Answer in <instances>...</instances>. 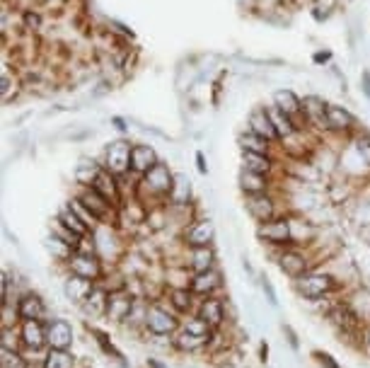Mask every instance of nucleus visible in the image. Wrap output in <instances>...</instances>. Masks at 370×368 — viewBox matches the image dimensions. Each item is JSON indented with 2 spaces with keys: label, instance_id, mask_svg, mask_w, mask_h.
Here are the masks:
<instances>
[{
  "label": "nucleus",
  "instance_id": "obj_1",
  "mask_svg": "<svg viewBox=\"0 0 370 368\" xmlns=\"http://www.w3.org/2000/svg\"><path fill=\"white\" fill-rule=\"evenodd\" d=\"M293 288L303 301L317 303V301H322V298H329L337 291H341V281L329 269H312V271H307L305 276L295 279Z\"/></svg>",
  "mask_w": 370,
  "mask_h": 368
},
{
  "label": "nucleus",
  "instance_id": "obj_2",
  "mask_svg": "<svg viewBox=\"0 0 370 368\" xmlns=\"http://www.w3.org/2000/svg\"><path fill=\"white\" fill-rule=\"evenodd\" d=\"M179 327H181V315L165 301V296L157 298V301H150L148 318H145V335L174 337L179 332Z\"/></svg>",
  "mask_w": 370,
  "mask_h": 368
},
{
  "label": "nucleus",
  "instance_id": "obj_3",
  "mask_svg": "<svg viewBox=\"0 0 370 368\" xmlns=\"http://www.w3.org/2000/svg\"><path fill=\"white\" fill-rule=\"evenodd\" d=\"M174 184V172L167 167V162H157L150 172H145L141 177V184H138V199L145 201V196H153L157 203H165L169 196V189Z\"/></svg>",
  "mask_w": 370,
  "mask_h": 368
},
{
  "label": "nucleus",
  "instance_id": "obj_4",
  "mask_svg": "<svg viewBox=\"0 0 370 368\" xmlns=\"http://www.w3.org/2000/svg\"><path fill=\"white\" fill-rule=\"evenodd\" d=\"M66 271L68 274L83 276L88 281H95V284H102L107 276V262L97 252L76 250V254L66 262Z\"/></svg>",
  "mask_w": 370,
  "mask_h": 368
},
{
  "label": "nucleus",
  "instance_id": "obj_5",
  "mask_svg": "<svg viewBox=\"0 0 370 368\" xmlns=\"http://www.w3.org/2000/svg\"><path fill=\"white\" fill-rule=\"evenodd\" d=\"M274 259H276L278 269L283 271V276H288L290 281L300 279V276H305L307 271L317 269L315 267L317 262L307 252H303V247H283V250H276Z\"/></svg>",
  "mask_w": 370,
  "mask_h": 368
},
{
  "label": "nucleus",
  "instance_id": "obj_6",
  "mask_svg": "<svg viewBox=\"0 0 370 368\" xmlns=\"http://www.w3.org/2000/svg\"><path fill=\"white\" fill-rule=\"evenodd\" d=\"M257 240L261 242V245L274 247V250H283V247H293L288 213H283V216L269 220V223H259V225H257Z\"/></svg>",
  "mask_w": 370,
  "mask_h": 368
},
{
  "label": "nucleus",
  "instance_id": "obj_7",
  "mask_svg": "<svg viewBox=\"0 0 370 368\" xmlns=\"http://www.w3.org/2000/svg\"><path fill=\"white\" fill-rule=\"evenodd\" d=\"M76 196L90 208V211L95 213L97 218L102 220V223L114 225V228H117V223H119V206H114L109 199H105V196H102L100 191L95 189V186H78V194Z\"/></svg>",
  "mask_w": 370,
  "mask_h": 368
},
{
  "label": "nucleus",
  "instance_id": "obj_8",
  "mask_svg": "<svg viewBox=\"0 0 370 368\" xmlns=\"http://www.w3.org/2000/svg\"><path fill=\"white\" fill-rule=\"evenodd\" d=\"M133 305H136V296L129 291V286L114 288V291H109V303H107V318L105 320L112 322V325H117V327H124V322L129 320Z\"/></svg>",
  "mask_w": 370,
  "mask_h": 368
},
{
  "label": "nucleus",
  "instance_id": "obj_9",
  "mask_svg": "<svg viewBox=\"0 0 370 368\" xmlns=\"http://www.w3.org/2000/svg\"><path fill=\"white\" fill-rule=\"evenodd\" d=\"M179 240L184 242V247H208V245H215V225H213V220L196 216L184 230H181Z\"/></svg>",
  "mask_w": 370,
  "mask_h": 368
},
{
  "label": "nucleus",
  "instance_id": "obj_10",
  "mask_svg": "<svg viewBox=\"0 0 370 368\" xmlns=\"http://www.w3.org/2000/svg\"><path fill=\"white\" fill-rule=\"evenodd\" d=\"M131 148L133 146L129 141H114V143H107L105 148V158H102V167L114 172L117 177H124V174L131 172Z\"/></svg>",
  "mask_w": 370,
  "mask_h": 368
},
{
  "label": "nucleus",
  "instance_id": "obj_11",
  "mask_svg": "<svg viewBox=\"0 0 370 368\" xmlns=\"http://www.w3.org/2000/svg\"><path fill=\"white\" fill-rule=\"evenodd\" d=\"M227 298L223 296H206L198 298L196 303V315L201 318L210 330H223L227 325V308H225Z\"/></svg>",
  "mask_w": 370,
  "mask_h": 368
},
{
  "label": "nucleus",
  "instance_id": "obj_12",
  "mask_svg": "<svg viewBox=\"0 0 370 368\" xmlns=\"http://www.w3.org/2000/svg\"><path fill=\"white\" fill-rule=\"evenodd\" d=\"M244 208H247L249 218H252L257 225L269 223V220L283 216V213H278V201H276L274 191H269V194L244 196Z\"/></svg>",
  "mask_w": 370,
  "mask_h": 368
},
{
  "label": "nucleus",
  "instance_id": "obj_13",
  "mask_svg": "<svg viewBox=\"0 0 370 368\" xmlns=\"http://www.w3.org/2000/svg\"><path fill=\"white\" fill-rule=\"evenodd\" d=\"M191 291L196 298H206V296H220V291L225 288V276L220 267H213L208 271H198L191 276Z\"/></svg>",
  "mask_w": 370,
  "mask_h": 368
},
{
  "label": "nucleus",
  "instance_id": "obj_14",
  "mask_svg": "<svg viewBox=\"0 0 370 368\" xmlns=\"http://www.w3.org/2000/svg\"><path fill=\"white\" fill-rule=\"evenodd\" d=\"M47 342L49 349H71L76 344V327L66 318H51L47 320Z\"/></svg>",
  "mask_w": 370,
  "mask_h": 368
},
{
  "label": "nucleus",
  "instance_id": "obj_15",
  "mask_svg": "<svg viewBox=\"0 0 370 368\" xmlns=\"http://www.w3.org/2000/svg\"><path fill=\"white\" fill-rule=\"evenodd\" d=\"M17 313H20V320H49V303L47 298L39 291H25L20 298H17Z\"/></svg>",
  "mask_w": 370,
  "mask_h": 368
},
{
  "label": "nucleus",
  "instance_id": "obj_16",
  "mask_svg": "<svg viewBox=\"0 0 370 368\" xmlns=\"http://www.w3.org/2000/svg\"><path fill=\"white\" fill-rule=\"evenodd\" d=\"M95 281H88V279H83V276H76V274H68L66 271V276H64V296H66V301L71 303V305H76L78 310H80V305L88 301L90 298V293L95 291Z\"/></svg>",
  "mask_w": 370,
  "mask_h": 368
},
{
  "label": "nucleus",
  "instance_id": "obj_17",
  "mask_svg": "<svg viewBox=\"0 0 370 368\" xmlns=\"http://www.w3.org/2000/svg\"><path fill=\"white\" fill-rule=\"evenodd\" d=\"M184 264L193 271V274L218 267V252H215V245H208V247H184Z\"/></svg>",
  "mask_w": 370,
  "mask_h": 368
},
{
  "label": "nucleus",
  "instance_id": "obj_18",
  "mask_svg": "<svg viewBox=\"0 0 370 368\" xmlns=\"http://www.w3.org/2000/svg\"><path fill=\"white\" fill-rule=\"evenodd\" d=\"M20 337H22V349H49L47 320H22Z\"/></svg>",
  "mask_w": 370,
  "mask_h": 368
},
{
  "label": "nucleus",
  "instance_id": "obj_19",
  "mask_svg": "<svg viewBox=\"0 0 370 368\" xmlns=\"http://www.w3.org/2000/svg\"><path fill=\"white\" fill-rule=\"evenodd\" d=\"M303 112L310 121L312 131L317 133H332L329 131V121H327V102L320 100L317 95H307L303 97Z\"/></svg>",
  "mask_w": 370,
  "mask_h": 368
},
{
  "label": "nucleus",
  "instance_id": "obj_20",
  "mask_svg": "<svg viewBox=\"0 0 370 368\" xmlns=\"http://www.w3.org/2000/svg\"><path fill=\"white\" fill-rule=\"evenodd\" d=\"M237 184H240V191L244 196H254V194H269V191H274L276 182H274V177H269V174L249 172V170L240 167Z\"/></svg>",
  "mask_w": 370,
  "mask_h": 368
},
{
  "label": "nucleus",
  "instance_id": "obj_21",
  "mask_svg": "<svg viewBox=\"0 0 370 368\" xmlns=\"http://www.w3.org/2000/svg\"><path fill=\"white\" fill-rule=\"evenodd\" d=\"M327 121H329V131L337 136H349V133H358L356 126V117L351 114L346 107L339 105H327Z\"/></svg>",
  "mask_w": 370,
  "mask_h": 368
},
{
  "label": "nucleus",
  "instance_id": "obj_22",
  "mask_svg": "<svg viewBox=\"0 0 370 368\" xmlns=\"http://www.w3.org/2000/svg\"><path fill=\"white\" fill-rule=\"evenodd\" d=\"M157 162H160V155H157L153 146L133 143V148H131V172H133L136 177H143V174L150 172Z\"/></svg>",
  "mask_w": 370,
  "mask_h": 368
},
{
  "label": "nucleus",
  "instance_id": "obj_23",
  "mask_svg": "<svg viewBox=\"0 0 370 368\" xmlns=\"http://www.w3.org/2000/svg\"><path fill=\"white\" fill-rule=\"evenodd\" d=\"M290 218V237H293V247H310L320 237V228L310 223L303 216H288Z\"/></svg>",
  "mask_w": 370,
  "mask_h": 368
},
{
  "label": "nucleus",
  "instance_id": "obj_24",
  "mask_svg": "<svg viewBox=\"0 0 370 368\" xmlns=\"http://www.w3.org/2000/svg\"><path fill=\"white\" fill-rule=\"evenodd\" d=\"M247 129L249 131H254V133H259L261 138L271 141V143H281L278 131H276L274 121H271L269 112H266V107H257V109L247 117Z\"/></svg>",
  "mask_w": 370,
  "mask_h": 368
},
{
  "label": "nucleus",
  "instance_id": "obj_25",
  "mask_svg": "<svg viewBox=\"0 0 370 368\" xmlns=\"http://www.w3.org/2000/svg\"><path fill=\"white\" fill-rule=\"evenodd\" d=\"M107 303H109V288L97 284L95 291L90 293L88 301L80 305V313L88 320H105L107 318Z\"/></svg>",
  "mask_w": 370,
  "mask_h": 368
},
{
  "label": "nucleus",
  "instance_id": "obj_26",
  "mask_svg": "<svg viewBox=\"0 0 370 368\" xmlns=\"http://www.w3.org/2000/svg\"><path fill=\"white\" fill-rule=\"evenodd\" d=\"M165 301H167L181 315V318H184V315L196 313L198 298L193 296L191 288H167V291H165Z\"/></svg>",
  "mask_w": 370,
  "mask_h": 368
},
{
  "label": "nucleus",
  "instance_id": "obj_27",
  "mask_svg": "<svg viewBox=\"0 0 370 368\" xmlns=\"http://www.w3.org/2000/svg\"><path fill=\"white\" fill-rule=\"evenodd\" d=\"M240 162H242V170L269 174V177H274V170L278 165L274 155H261V153H247V150H240Z\"/></svg>",
  "mask_w": 370,
  "mask_h": 368
},
{
  "label": "nucleus",
  "instance_id": "obj_28",
  "mask_svg": "<svg viewBox=\"0 0 370 368\" xmlns=\"http://www.w3.org/2000/svg\"><path fill=\"white\" fill-rule=\"evenodd\" d=\"M237 146H240V150L261 153V155H274V148H278V143H271V141L261 138L259 133L249 131V129H244V131L237 136Z\"/></svg>",
  "mask_w": 370,
  "mask_h": 368
},
{
  "label": "nucleus",
  "instance_id": "obj_29",
  "mask_svg": "<svg viewBox=\"0 0 370 368\" xmlns=\"http://www.w3.org/2000/svg\"><path fill=\"white\" fill-rule=\"evenodd\" d=\"M167 206H191V179L181 172H174V184L169 189Z\"/></svg>",
  "mask_w": 370,
  "mask_h": 368
},
{
  "label": "nucleus",
  "instance_id": "obj_30",
  "mask_svg": "<svg viewBox=\"0 0 370 368\" xmlns=\"http://www.w3.org/2000/svg\"><path fill=\"white\" fill-rule=\"evenodd\" d=\"M208 339L210 337H198V335H191L186 330H179L174 335V349L179 354H198V352H206L208 349Z\"/></svg>",
  "mask_w": 370,
  "mask_h": 368
},
{
  "label": "nucleus",
  "instance_id": "obj_31",
  "mask_svg": "<svg viewBox=\"0 0 370 368\" xmlns=\"http://www.w3.org/2000/svg\"><path fill=\"white\" fill-rule=\"evenodd\" d=\"M274 105L281 112H286L290 119L298 117L300 112H303V100H300L298 95L293 93V90H276V93H274Z\"/></svg>",
  "mask_w": 370,
  "mask_h": 368
},
{
  "label": "nucleus",
  "instance_id": "obj_32",
  "mask_svg": "<svg viewBox=\"0 0 370 368\" xmlns=\"http://www.w3.org/2000/svg\"><path fill=\"white\" fill-rule=\"evenodd\" d=\"M22 88H25V85H22L20 78H17L13 71H10V66L3 64V73H0V97H3L5 105H8V102H13Z\"/></svg>",
  "mask_w": 370,
  "mask_h": 368
},
{
  "label": "nucleus",
  "instance_id": "obj_33",
  "mask_svg": "<svg viewBox=\"0 0 370 368\" xmlns=\"http://www.w3.org/2000/svg\"><path fill=\"white\" fill-rule=\"evenodd\" d=\"M266 112H269V117H271V121H274V126H276V131H278V138H281V141H286L293 133H298V129H295L293 119H290L286 112L278 109L276 105L266 107Z\"/></svg>",
  "mask_w": 370,
  "mask_h": 368
},
{
  "label": "nucleus",
  "instance_id": "obj_34",
  "mask_svg": "<svg viewBox=\"0 0 370 368\" xmlns=\"http://www.w3.org/2000/svg\"><path fill=\"white\" fill-rule=\"evenodd\" d=\"M49 230H51V235H56V237H59V240H64L66 245H71V247H73V250H80V245L85 242V237H83V235H78L76 230L68 228V225H66L61 218H54V220H51Z\"/></svg>",
  "mask_w": 370,
  "mask_h": 368
},
{
  "label": "nucleus",
  "instance_id": "obj_35",
  "mask_svg": "<svg viewBox=\"0 0 370 368\" xmlns=\"http://www.w3.org/2000/svg\"><path fill=\"white\" fill-rule=\"evenodd\" d=\"M44 368H78V356L71 349H49Z\"/></svg>",
  "mask_w": 370,
  "mask_h": 368
},
{
  "label": "nucleus",
  "instance_id": "obj_36",
  "mask_svg": "<svg viewBox=\"0 0 370 368\" xmlns=\"http://www.w3.org/2000/svg\"><path fill=\"white\" fill-rule=\"evenodd\" d=\"M102 165H97L95 160H90V158H83L80 162H78L76 172H73V179L78 182V186H90L95 182V177L100 174Z\"/></svg>",
  "mask_w": 370,
  "mask_h": 368
},
{
  "label": "nucleus",
  "instance_id": "obj_37",
  "mask_svg": "<svg viewBox=\"0 0 370 368\" xmlns=\"http://www.w3.org/2000/svg\"><path fill=\"white\" fill-rule=\"evenodd\" d=\"M44 247H47V252L56 259V262L64 264V267H66L68 259H71L73 254H76V250H73L71 245H66V242H64V240H59V237H56V235H49L47 240H44Z\"/></svg>",
  "mask_w": 370,
  "mask_h": 368
},
{
  "label": "nucleus",
  "instance_id": "obj_38",
  "mask_svg": "<svg viewBox=\"0 0 370 368\" xmlns=\"http://www.w3.org/2000/svg\"><path fill=\"white\" fill-rule=\"evenodd\" d=\"M20 30H25L27 34H39L44 30V10L32 8V10H22L20 13Z\"/></svg>",
  "mask_w": 370,
  "mask_h": 368
},
{
  "label": "nucleus",
  "instance_id": "obj_39",
  "mask_svg": "<svg viewBox=\"0 0 370 368\" xmlns=\"http://www.w3.org/2000/svg\"><path fill=\"white\" fill-rule=\"evenodd\" d=\"M56 218H61V220H64V223L68 225V228H71V230H76L78 235H83V237H92V230H90L88 225L83 223L80 216H78V213L73 211V208L68 206V203H66L64 208H61V211H59V216H56Z\"/></svg>",
  "mask_w": 370,
  "mask_h": 368
},
{
  "label": "nucleus",
  "instance_id": "obj_40",
  "mask_svg": "<svg viewBox=\"0 0 370 368\" xmlns=\"http://www.w3.org/2000/svg\"><path fill=\"white\" fill-rule=\"evenodd\" d=\"M68 206H71V208H73V211H76V213H78V216H80V220H83V223H85V225H88V228H90V230H92V233H95V230H97V228H102V225H105V223H102V220H100V218H97V216H95V213H92V211H90V208H88V206H85V203H83L80 199H78V196H73V199H68Z\"/></svg>",
  "mask_w": 370,
  "mask_h": 368
},
{
  "label": "nucleus",
  "instance_id": "obj_41",
  "mask_svg": "<svg viewBox=\"0 0 370 368\" xmlns=\"http://www.w3.org/2000/svg\"><path fill=\"white\" fill-rule=\"evenodd\" d=\"M0 349H5V352H22L20 327H0Z\"/></svg>",
  "mask_w": 370,
  "mask_h": 368
},
{
  "label": "nucleus",
  "instance_id": "obj_42",
  "mask_svg": "<svg viewBox=\"0 0 370 368\" xmlns=\"http://www.w3.org/2000/svg\"><path fill=\"white\" fill-rule=\"evenodd\" d=\"M179 330H186V332H191V335H198V337H210V327L203 322L201 318H198L196 313H191V315H184L181 318V327Z\"/></svg>",
  "mask_w": 370,
  "mask_h": 368
},
{
  "label": "nucleus",
  "instance_id": "obj_43",
  "mask_svg": "<svg viewBox=\"0 0 370 368\" xmlns=\"http://www.w3.org/2000/svg\"><path fill=\"white\" fill-rule=\"evenodd\" d=\"M17 303H0V327H20Z\"/></svg>",
  "mask_w": 370,
  "mask_h": 368
},
{
  "label": "nucleus",
  "instance_id": "obj_44",
  "mask_svg": "<svg viewBox=\"0 0 370 368\" xmlns=\"http://www.w3.org/2000/svg\"><path fill=\"white\" fill-rule=\"evenodd\" d=\"M354 150L358 153V158H361V162L370 170V133L366 131H358L356 138H354Z\"/></svg>",
  "mask_w": 370,
  "mask_h": 368
},
{
  "label": "nucleus",
  "instance_id": "obj_45",
  "mask_svg": "<svg viewBox=\"0 0 370 368\" xmlns=\"http://www.w3.org/2000/svg\"><path fill=\"white\" fill-rule=\"evenodd\" d=\"M0 368H30L22 352H5L0 349Z\"/></svg>",
  "mask_w": 370,
  "mask_h": 368
},
{
  "label": "nucleus",
  "instance_id": "obj_46",
  "mask_svg": "<svg viewBox=\"0 0 370 368\" xmlns=\"http://www.w3.org/2000/svg\"><path fill=\"white\" fill-rule=\"evenodd\" d=\"M259 288H261V293H264L266 303H269L274 310H278V293H276L274 284H271V279H269V276H266V274H261V276H259Z\"/></svg>",
  "mask_w": 370,
  "mask_h": 368
},
{
  "label": "nucleus",
  "instance_id": "obj_47",
  "mask_svg": "<svg viewBox=\"0 0 370 368\" xmlns=\"http://www.w3.org/2000/svg\"><path fill=\"white\" fill-rule=\"evenodd\" d=\"M281 332H283V337H286L288 347L293 349V352H300V337H298V332L293 330V325H288V322H281Z\"/></svg>",
  "mask_w": 370,
  "mask_h": 368
},
{
  "label": "nucleus",
  "instance_id": "obj_48",
  "mask_svg": "<svg viewBox=\"0 0 370 368\" xmlns=\"http://www.w3.org/2000/svg\"><path fill=\"white\" fill-rule=\"evenodd\" d=\"M312 356L317 359V364H320V368H341L339 361L334 359L332 354H327V352H312Z\"/></svg>",
  "mask_w": 370,
  "mask_h": 368
},
{
  "label": "nucleus",
  "instance_id": "obj_49",
  "mask_svg": "<svg viewBox=\"0 0 370 368\" xmlns=\"http://www.w3.org/2000/svg\"><path fill=\"white\" fill-rule=\"evenodd\" d=\"M242 269H244V274H249V279H257V271L252 269V264H249L247 257H242Z\"/></svg>",
  "mask_w": 370,
  "mask_h": 368
},
{
  "label": "nucleus",
  "instance_id": "obj_50",
  "mask_svg": "<svg viewBox=\"0 0 370 368\" xmlns=\"http://www.w3.org/2000/svg\"><path fill=\"white\" fill-rule=\"evenodd\" d=\"M145 366H148V368H169L167 364H162V361H157V359H155V356H148Z\"/></svg>",
  "mask_w": 370,
  "mask_h": 368
},
{
  "label": "nucleus",
  "instance_id": "obj_51",
  "mask_svg": "<svg viewBox=\"0 0 370 368\" xmlns=\"http://www.w3.org/2000/svg\"><path fill=\"white\" fill-rule=\"evenodd\" d=\"M196 160H198V170H201V172L206 174L208 170H206V165H203V155H201V153H198V155H196Z\"/></svg>",
  "mask_w": 370,
  "mask_h": 368
},
{
  "label": "nucleus",
  "instance_id": "obj_52",
  "mask_svg": "<svg viewBox=\"0 0 370 368\" xmlns=\"http://www.w3.org/2000/svg\"><path fill=\"white\" fill-rule=\"evenodd\" d=\"M363 347H366L368 352H370V325L366 327V344H363Z\"/></svg>",
  "mask_w": 370,
  "mask_h": 368
},
{
  "label": "nucleus",
  "instance_id": "obj_53",
  "mask_svg": "<svg viewBox=\"0 0 370 368\" xmlns=\"http://www.w3.org/2000/svg\"><path fill=\"white\" fill-rule=\"evenodd\" d=\"M312 3H317V0H312Z\"/></svg>",
  "mask_w": 370,
  "mask_h": 368
}]
</instances>
